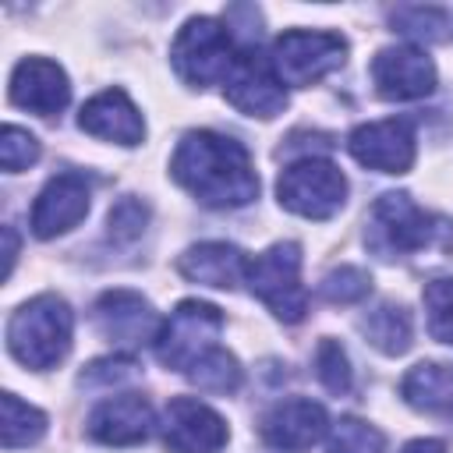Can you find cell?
<instances>
[{
	"instance_id": "4dcf8cb0",
	"label": "cell",
	"mask_w": 453,
	"mask_h": 453,
	"mask_svg": "<svg viewBox=\"0 0 453 453\" xmlns=\"http://www.w3.org/2000/svg\"><path fill=\"white\" fill-rule=\"evenodd\" d=\"M134 375H138V365H134L127 354H113V357H99V361L85 365L81 375H78V386H88V389H110V386L131 382Z\"/></svg>"
},
{
	"instance_id": "44dd1931",
	"label": "cell",
	"mask_w": 453,
	"mask_h": 453,
	"mask_svg": "<svg viewBox=\"0 0 453 453\" xmlns=\"http://www.w3.org/2000/svg\"><path fill=\"white\" fill-rule=\"evenodd\" d=\"M361 333H365V340H368L375 350L396 357V354H403V350L411 347V336H414L411 311H407L403 304H389V301H386V304L372 308V311L361 319Z\"/></svg>"
},
{
	"instance_id": "277c9868",
	"label": "cell",
	"mask_w": 453,
	"mask_h": 453,
	"mask_svg": "<svg viewBox=\"0 0 453 453\" xmlns=\"http://www.w3.org/2000/svg\"><path fill=\"white\" fill-rule=\"evenodd\" d=\"M241 57L234 32L216 18H188L170 46V64L177 78L191 88L223 85Z\"/></svg>"
},
{
	"instance_id": "ba28073f",
	"label": "cell",
	"mask_w": 453,
	"mask_h": 453,
	"mask_svg": "<svg viewBox=\"0 0 453 453\" xmlns=\"http://www.w3.org/2000/svg\"><path fill=\"white\" fill-rule=\"evenodd\" d=\"M223 333V311L209 301H180L170 319H163V329L156 336V357L173 368L188 372L202 354L216 347V336Z\"/></svg>"
},
{
	"instance_id": "ac0fdd59",
	"label": "cell",
	"mask_w": 453,
	"mask_h": 453,
	"mask_svg": "<svg viewBox=\"0 0 453 453\" xmlns=\"http://www.w3.org/2000/svg\"><path fill=\"white\" fill-rule=\"evenodd\" d=\"M78 127L92 138L117 145H138L145 138V120L124 88H106L92 96L78 113Z\"/></svg>"
},
{
	"instance_id": "d6986e66",
	"label": "cell",
	"mask_w": 453,
	"mask_h": 453,
	"mask_svg": "<svg viewBox=\"0 0 453 453\" xmlns=\"http://www.w3.org/2000/svg\"><path fill=\"white\" fill-rule=\"evenodd\" d=\"M177 273L191 283H205V287H216V290H234L248 276V255L237 244H226V241H202V244H191L177 258Z\"/></svg>"
},
{
	"instance_id": "cb8c5ba5",
	"label": "cell",
	"mask_w": 453,
	"mask_h": 453,
	"mask_svg": "<svg viewBox=\"0 0 453 453\" xmlns=\"http://www.w3.org/2000/svg\"><path fill=\"white\" fill-rule=\"evenodd\" d=\"M393 32L414 39V42H442L449 35V14L442 7H421V4H403L389 11Z\"/></svg>"
},
{
	"instance_id": "8fae6325",
	"label": "cell",
	"mask_w": 453,
	"mask_h": 453,
	"mask_svg": "<svg viewBox=\"0 0 453 453\" xmlns=\"http://www.w3.org/2000/svg\"><path fill=\"white\" fill-rule=\"evenodd\" d=\"M159 435L170 453H219L230 439L226 421L202 400L173 396L163 407Z\"/></svg>"
},
{
	"instance_id": "603a6c76",
	"label": "cell",
	"mask_w": 453,
	"mask_h": 453,
	"mask_svg": "<svg viewBox=\"0 0 453 453\" xmlns=\"http://www.w3.org/2000/svg\"><path fill=\"white\" fill-rule=\"evenodd\" d=\"M184 375H188L202 393H219V396H226V393H234V389L241 386V361H237L230 350H223V347H212V350L202 354Z\"/></svg>"
},
{
	"instance_id": "6da1fadb",
	"label": "cell",
	"mask_w": 453,
	"mask_h": 453,
	"mask_svg": "<svg viewBox=\"0 0 453 453\" xmlns=\"http://www.w3.org/2000/svg\"><path fill=\"white\" fill-rule=\"evenodd\" d=\"M170 173L209 209H241L258 198L251 152L219 131H188L173 149Z\"/></svg>"
},
{
	"instance_id": "ffe728a7",
	"label": "cell",
	"mask_w": 453,
	"mask_h": 453,
	"mask_svg": "<svg viewBox=\"0 0 453 453\" xmlns=\"http://www.w3.org/2000/svg\"><path fill=\"white\" fill-rule=\"evenodd\" d=\"M400 396L414 411L453 418V365L421 361V365L407 368V375L400 379Z\"/></svg>"
},
{
	"instance_id": "9c48e42d",
	"label": "cell",
	"mask_w": 453,
	"mask_h": 453,
	"mask_svg": "<svg viewBox=\"0 0 453 453\" xmlns=\"http://www.w3.org/2000/svg\"><path fill=\"white\" fill-rule=\"evenodd\" d=\"M92 326L113 347L138 350L145 343H156V336L163 329V319L156 315V308L149 304V297H142L138 290L117 287V290H106V294L96 297V304H92Z\"/></svg>"
},
{
	"instance_id": "30bf717a",
	"label": "cell",
	"mask_w": 453,
	"mask_h": 453,
	"mask_svg": "<svg viewBox=\"0 0 453 453\" xmlns=\"http://www.w3.org/2000/svg\"><path fill=\"white\" fill-rule=\"evenodd\" d=\"M223 92H226V103L244 117L269 120L287 110V85L276 78L269 57H262L258 50H241L234 71L223 81Z\"/></svg>"
},
{
	"instance_id": "f1b7e54d",
	"label": "cell",
	"mask_w": 453,
	"mask_h": 453,
	"mask_svg": "<svg viewBox=\"0 0 453 453\" xmlns=\"http://www.w3.org/2000/svg\"><path fill=\"white\" fill-rule=\"evenodd\" d=\"M145 226H149V205H145L142 198H134V195H124V198L110 209V216H106V237H110L113 244H131V241H138V237L145 234Z\"/></svg>"
},
{
	"instance_id": "f546056e",
	"label": "cell",
	"mask_w": 453,
	"mask_h": 453,
	"mask_svg": "<svg viewBox=\"0 0 453 453\" xmlns=\"http://www.w3.org/2000/svg\"><path fill=\"white\" fill-rule=\"evenodd\" d=\"M35 159H39V138L28 134V131L18 127V124H7L4 134H0V166H4L7 173H21V170H28Z\"/></svg>"
},
{
	"instance_id": "2e32d148",
	"label": "cell",
	"mask_w": 453,
	"mask_h": 453,
	"mask_svg": "<svg viewBox=\"0 0 453 453\" xmlns=\"http://www.w3.org/2000/svg\"><path fill=\"white\" fill-rule=\"evenodd\" d=\"M67 99H71V81L57 60L25 57L14 64V71H11V103L14 106L39 113V117H53L67 106Z\"/></svg>"
},
{
	"instance_id": "8992f818",
	"label": "cell",
	"mask_w": 453,
	"mask_h": 453,
	"mask_svg": "<svg viewBox=\"0 0 453 453\" xmlns=\"http://www.w3.org/2000/svg\"><path fill=\"white\" fill-rule=\"evenodd\" d=\"M276 198L294 216L329 219L347 202V177L333 159L301 156L297 163L283 166V173L276 180Z\"/></svg>"
},
{
	"instance_id": "484cf974",
	"label": "cell",
	"mask_w": 453,
	"mask_h": 453,
	"mask_svg": "<svg viewBox=\"0 0 453 453\" xmlns=\"http://www.w3.org/2000/svg\"><path fill=\"white\" fill-rule=\"evenodd\" d=\"M372 294V276L361 265H340L329 269L319 283V297L329 304H357Z\"/></svg>"
},
{
	"instance_id": "83f0119b",
	"label": "cell",
	"mask_w": 453,
	"mask_h": 453,
	"mask_svg": "<svg viewBox=\"0 0 453 453\" xmlns=\"http://www.w3.org/2000/svg\"><path fill=\"white\" fill-rule=\"evenodd\" d=\"M315 375L319 382L329 389V393H350V382H354V372H350V357L347 350L340 347V340L326 336L319 340V350H315Z\"/></svg>"
},
{
	"instance_id": "e0dca14e",
	"label": "cell",
	"mask_w": 453,
	"mask_h": 453,
	"mask_svg": "<svg viewBox=\"0 0 453 453\" xmlns=\"http://www.w3.org/2000/svg\"><path fill=\"white\" fill-rule=\"evenodd\" d=\"M156 418H152V403L138 393H120L103 400L92 414H88V435L103 446H134L145 442L152 432Z\"/></svg>"
},
{
	"instance_id": "7c38bea8",
	"label": "cell",
	"mask_w": 453,
	"mask_h": 453,
	"mask_svg": "<svg viewBox=\"0 0 453 453\" xmlns=\"http://www.w3.org/2000/svg\"><path fill=\"white\" fill-rule=\"evenodd\" d=\"M347 149L368 170H379V173H407L414 166V156H418L414 124L407 117H389V120L361 124V127L350 131Z\"/></svg>"
},
{
	"instance_id": "d6a6232c",
	"label": "cell",
	"mask_w": 453,
	"mask_h": 453,
	"mask_svg": "<svg viewBox=\"0 0 453 453\" xmlns=\"http://www.w3.org/2000/svg\"><path fill=\"white\" fill-rule=\"evenodd\" d=\"M4 241H7V255H4V280H7L11 269H14V258H18V237H14V226H4Z\"/></svg>"
},
{
	"instance_id": "9a60e30c",
	"label": "cell",
	"mask_w": 453,
	"mask_h": 453,
	"mask_svg": "<svg viewBox=\"0 0 453 453\" xmlns=\"http://www.w3.org/2000/svg\"><path fill=\"white\" fill-rule=\"evenodd\" d=\"M329 432V414L322 403L308 400V396H290L280 400L265 418H262V439L273 449L283 453H304L311 449L322 435Z\"/></svg>"
},
{
	"instance_id": "52a82bcc",
	"label": "cell",
	"mask_w": 453,
	"mask_h": 453,
	"mask_svg": "<svg viewBox=\"0 0 453 453\" xmlns=\"http://www.w3.org/2000/svg\"><path fill=\"white\" fill-rule=\"evenodd\" d=\"M347 60V39L336 32H311V28H290L273 39L269 64L276 78L290 88H308L343 67Z\"/></svg>"
},
{
	"instance_id": "5bb4252c",
	"label": "cell",
	"mask_w": 453,
	"mask_h": 453,
	"mask_svg": "<svg viewBox=\"0 0 453 453\" xmlns=\"http://www.w3.org/2000/svg\"><path fill=\"white\" fill-rule=\"evenodd\" d=\"M372 81L382 99H425L435 88V64L418 46H386L372 60Z\"/></svg>"
},
{
	"instance_id": "3957f363",
	"label": "cell",
	"mask_w": 453,
	"mask_h": 453,
	"mask_svg": "<svg viewBox=\"0 0 453 453\" xmlns=\"http://www.w3.org/2000/svg\"><path fill=\"white\" fill-rule=\"evenodd\" d=\"M446 234H449V223L425 212L407 191H386L372 205L365 241L382 258H403L421 248H432Z\"/></svg>"
},
{
	"instance_id": "7a4b0ae2",
	"label": "cell",
	"mask_w": 453,
	"mask_h": 453,
	"mask_svg": "<svg viewBox=\"0 0 453 453\" xmlns=\"http://www.w3.org/2000/svg\"><path fill=\"white\" fill-rule=\"evenodd\" d=\"M71 336H74V315L67 301L57 294H39L21 308H14L7 319L11 357L35 372L60 365L71 350Z\"/></svg>"
},
{
	"instance_id": "4316f807",
	"label": "cell",
	"mask_w": 453,
	"mask_h": 453,
	"mask_svg": "<svg viewBox=\"0 0 453 453\" xmlns=\"http://www.w3.org/2000/svg\"><path fill=\"white\" fill-rule=\"evenodd\" d=\"M425 319H428V333L439 343H453V276H439L432 283H425Z\"/></svg>"
},
{
	"instance_id": "d4e9b609",
	"label": "cell",
	"mask_w": 453,
	"mask_h": 453,
	"mask_svg": "<svg viewBox=\"0 0 453 453\" xmlns=\"http://www.w3.org/2000/svg\"><path fill=\"white\" fill-rule=\"evenodd\" d=\"M382 446H386V435L375 425L347 414V418L333 421L326 453H382Z\"/></svg>"
},
{
	"instance_id": "5b68a950",
	"label": "cell",
	"mask_w": 453,
	"mask_h": 453,
	"mask_svg": "<svg viewBox=\"0 0 453 453\" xmlns=\"http://www.w3.org/2000/svg\"><path fill=\"white\" fill-rule=\"evenodd\" d=\"M248 290L280 319V322H301L308 311V290L301 283V244L280 241L265 248L262 255L248 258Z\"/></svg>"
},
{
	"instance_id": "1f68e13d",
	"label": "cell",
	"mask_w": 453,
	"mask_h": 453,
	"mask_svg": "<svg viewBox=\"0 0 453 453\" xmlns=\"http://www.w3.org/2000/svg\"><path fill=\"white\" fill-rule=\"evenodd\" d=\"M400 453H446V442L442 439H414Z\"/></svg>"
},
{
	"instance_id": "7402d4cb",
	"label": "cell",
	"mask_w": 453,
	"mask_h": 453,
	"mask_svg": "<svg viewBox=\"0 0 453 453\" xmlns=\"http://www.w3.org/2000/svg\"><path fill=\"white\" fill-rule=\"evenodd\" d=\"M0 442L4 449H18V446H32L46 435V414L25 400H18L14 393H0Z\"/></svg>"
},
{
	"instance_id": "4fadbf2b",
	"label": "cell",
	"mask_w": 453,
	"mask_h": 453,
	"mask_svg": "<svg viewBox=\"0 0 453 453\" xmlns=\"http://www.w3.org/2000/svg\"><path fill=\"white\" fill-rule=\"evenodd\" d=\"M88 205H92V188H88L85 173L64 170L57 177H50L42 184V191L35 195L28 226H32V234L39 241L60 237V234H67L71 226H78L88 216Z\"/></svg>"
}]
</instances>
